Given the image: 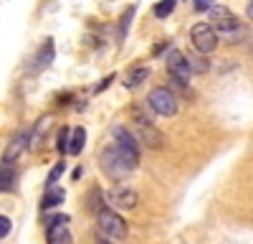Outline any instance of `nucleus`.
<instances>
[{
  "instance_id": "nucleus-5",
  "label": "nucleus",
  "mask_w": 253,
  "mask_h": 244,
  "mask_svg": "<svg viewBox=\"0 0 253 244\" xmlns=\"http://www.w3.org/2000/svg\"><path fill=\"white\" fill-rule=\"evenodd\" d=\"M46 239H48V244H74L66 214H51V216H46Z\"/></svg>"
},
{
  "instance_id": "nucleus-13",
  "label": "nucleus",
  "mask_w": 253,
  "mask_h": 244,
  "mask_svg": "<svg viewBox=\"0 0 253 244\" xmlns=\"http://www.w3.org/2000/svg\"><path fill=\"white\" fill-rule=\"evenodd\" d=\"M15 183H18V173H15V168L0 160V193H3V191H13V188H15Z\"/></svg>"
},
{
  "instance_id": "nucleus-26",
  "label": "nucleus",
  "mask_w": 253,
  "mask_h": 244,
  "mask_svg": "<svg viewBox=\"0 0 253 244\" xmlns=\"http://www.w3.org/2000/svg\"><path fill=\"white\" fill-rule=\"evenodd\" d=\"M81 173H84V168H74V173H71V176H74V181H79V178H81Z\"/></svg>"
},
{
  "instance_id": "nucleus-28",
  "label": "nucleus",
  "mask_w": 253,
  "mask_h": 244,
  "mask_svg": "<svg viewBox=\"0 0 253 244\" xmlns=\"http://www.w3.org/2000/svg\"><path fill=\"white\" fill-rule=\"evenodd\" d=\"M99 244H109V242H107V239H99Z\"/></svg>"
},
{
  "instance_id": "nucleus-25",
  "label": "nucleus",
  "mask_w": 253,
  "mask_h": 244,
  "mask_svg": "<svg viewBox=\"0 0 253 244\" xmlns=\"http://www.w3.org/2000/svg\"><path fill=\"white\" fill-rule=\"evenodd\" d=\"M112 81H114V74H109L107 79H101V81H99V84H96V92H104V89H107V87L112 84Z\"/></svg>"
},
{
  "instance_id": "nucleus-15",
  "label": "nucleus",
  "mask_w": 253,
  "mask_h": 244,
  "mask_svg": "<svg viewBox=\"0 0 253 244\" xmlns=\"http://www.w3.org/2000/svg\"><path fill=\"white\" fill-rule=\"evenodd\" d=\"M63 198H66V191H63V188H58V186H53V188H46V193H43V201H41V209H43V211H48V209L58 206V203H63Z\"/></svg>"
},
{
  "instance_id": "nucleus-22",
  "label": "nucleus",
  "mask_w": 253,
  "mask_h": 244,
  "mask_svg": "<svg viewBox=\"0 0 253 244\" xmlns=\"http://www.w3.org/2000/svg\"><path fill=\"white\" fill-rule=\"evenodd\" d=\"M69 137H71V127H61V132H58V153L61 155L69 153Z\"/></svg>"
},
{
  "instance_id": "nucleus-8",
  "label": "nucleus",
  "mask_w": 253,
  "mask_h": 244,
  "mask_svg": "<svg viewBox=\"0 0 253 244\" xmlns=\"http://www.w3.org/2000/svg\"><path fill=\"white\" fill-rule=\"evenodd\" d=\"M99 163H101V171L107 173L112 181H122L126 173H129V166L122 160V155L117 153V148H107V150H101L99 155Z\"/></svg>"
},
{
  "instance_id": "nucleus-18",
  "label": "nucleus",
  "mask_w": 253,
  "mask_h": 244,
  "mask_svg": "<svg viewBox=\"0 0 253 244\" xmlns=\"http://www.w3.org/2000/svg\"><path fill=\"white\" fill-rule=\"evenodd\" d=\"M175 5H177V0H160V3H155V8H152V15L162 20L167 15H172Z\"/></svg>"
},
{
  "instance_id": "nucleus-1",
  "label": "nucleus",
  "mask_w": 253,
  "mask_h": 244,
  "mask_svg": "<svg viewBox=\"0 0 253 244\" xmlns=\"http://www.w3.org/2000/svg\"><path fill=\"white\" fill-rule=\"evenodd\" d=\"M208 15H210V20H213L210 26H213L215 33L225 36L228 41H233V44L243 38V33H246V31H243V23H241V20H238L233 13H230L228 8H223V5H213V8L208 10Z\"/></svg>"
},
{
  "instance_id": "nucleus-4",
  "label": "nucleus",
  "mask_w": 253,
  "mask_h": 244,
  "mask_svg": "<svg viewBox=\"0 0 253 244\" xmlns=\"http://www.w3.org/2000/svg\"><path fill=\"white\" fill-rule=\"evenodd\" d=\"M104 203H109L117 211H132L139 203V193L132 186H126V183H114V186L104 193Z\"/></svg>"
},
{
  "instance_id": "nucleus-9",
  "label": "nucleus",
  "mask_w": 253,
  "mask_h": 244,
  "mask_svg": "<svg viewBox=\"0 0 253 244\" xmlns=\"http://www.w3.org/2000/svg\"><path fill=\"white\" fill-rule=\"evenodd\" d=\"M28 142H31V130H18L13 137H10V142H8V148H5V153H3V163H8V166H13V163L26 153V148H28Z\"/></svg>"
},
{
  "instance_id": "nucleus-16",
  "label": "nucleus",
  "mask_w": 253,
  "mask_h": 244,
  "mask_svg": "<svg viewBox=\"0 0 253 244\" xmlns=\"http://www.w3.org/2000/svg\"><path fill=\"white\" fill-rule=\"evenodd\" d=\"M84 142H86V127H74L69 137V155H79L84 150Z\"/></svg>"
},
{
  "instance_id": "nucleus-24",
  "label": "nucleus",
  "mask_w": 253,
  "mask_h": 244,
  "mask_svg": "<svg viewBox=\"0 0 253 244\" xmlns=\"http://www.w3.org/2000/svg\"><path fill=\"white\" fill-rule=\"evenodd\" d=\"M213 5H215V0H193V8L198 13H205V10H210Z\"/></svg>"
},
{
  "instance_id": "nucleus-11",
  "label": "nucleus",
  "mask_w": 253,
  "mask_h": 244,
  "mask_svg": "<svg viewBox=\"0 0 253 244\" xmlns=\"http://www.w3.org/2000/svg\"><path fill=\"white\" fill-rule=\"evenodd\" d=\"M137 130H139V137L147 148H162L165 145V135L152 125L150 120H137Z\"/></svg>"
},
{
  "instance_id": "nucleus-21",
  "label": "nucleus",
  "mask_w": 253,
  "mask_h": 244,
  "mask_svg": "<svg viewBox=\"0 0 253 244\" xmlns=\"http://www.w3.org/2000/svg\"><path fill=\"white\" fill-rule=\"evenodd\" d=\"M187 59V66H190V71L193 74H203V71H208L210 69V64L205 59H200V56H185Z\"/></svg>"
},
{
  "instance_id": "nucleus-17",
  "label": "nucleus",
  "mask_w": 253,
  "mask_h": 244,
  "mask_svg": "<svg viewBox=\"0 0 253 244\" xmlns=\"http://www.w3.org/2000/svg\"><path fill=\"white\" fill-rule=\"evenodd\" d=\"M48 122H51V120H48L46 115L36 122V127L31 130V142H28V148H31V150H36V148L41 145V140H43V130H48Z\"/></svg>"
},
{
  "instance_id": "nucleus-7",
  "label": "nucleus",
  "mask_w": 253,
  "mask_h": 244,
  "mask_svg": "<svg viewBox=\"0 0 253 244\" xmlns=\"http://www.w3.org/2000/svg\"><path fill=\"white\" fill-rule=\"evenodd\" d=\"M150 107L162 117H175L177 115V97L172 94V89L157 87L150 92Z\"/></svg>"
},
{
  "instance_id": "nucleus-2",
  "label": "nucleus",
  "mask_w": 253,
  "mask_h": 244,
  "mask_svg": "<svg viewBox=\"0 0 253 244\" xmlns=\"http://www.w3.org/2000/svg\"><path fill=\"white\" fill-rule=\"evenodd\" d=\"M96 224H99V232L109 239H117V242H124L129 229H126V221L119 216V211L114 209H107V203L96 211Z\"/></svg>"
},
{
  "instance_id": "nucleus-6",
  "label": "nucleus",
  "mask_w": 253,
  "mask_h": 244,
  "mask_svg": "<svg viewBox=\"0 0 253 244\" xmlns=\"http://www.w3.org/2000/svg\"><path fill=\"white\" fill-rule=\"evenodd\" d=\"M190 41H193L198 54H213L218 49V33L210 23H195L190 28Z\"/></svg>"
},
{
  "instance_id": "nucleus-20",
  "label": "nucleus",
  "mask_w": 253,
  "mask_h": 244,
  "mask_svg": "<svg viewBox=\"0 0 253 244\" xmlns=\"http://www.w3.org/2000/svg\"><path fill=\"white\" fill-rule=\"evenodd\" d=\"M63 171H66V163H56V166L48 171V176H46V188H53L56 186V183H58V178L63 176Z\"/></svg>"
},
{
  "instance_id": "nucleus-12",
  "label": "nucleus",
  "mask_w": 253,
  "mask_h": 244,
  "mask_svg": "<svg viewBox=\"0 0 253 244\" xmlns=\"http://www.w3.org/2000/svg\"><path fill=\"white\" fill-rule=\"evenodd\" d=\"M147 76H150V66H132L124 76V87L126 89H137L139 84H144Z\"/></svg>"
},
{
  "instance_id": "nucleus-10",
  "label": "nucleus",
  "mask_w": 253,
  "mask_h": 244,
  "mask_svg": "<svg viewBox=\"0 0 253 244\" xmlns=\"http://www.w3.org/2000/svg\"><path fill=\"white\" fill-rule=\"evenodd\" d=\"M167 71H170L175 79L185 81V84L190 81V76H193V71H190L187 59H185L182 51H170V54H167Z\"/></svg>"
},
{
  "instance_id": "nucleus-23",
  "label": "nucleus",
  "mask_w": 253,
  "mask_h": 244,
  "mask_svg": "<svg viewBox=\"0 0 253 244\" xmlns=\"http://www.w3.org/2000/svg\"><path fill=\"white\" fill-rule=\"evenodd\" d=\"M10 229H13V221L8 216H0V239H5L10 234Z\"/></svg>"
},
{
  "instance_id": "nucleus-3",
  "label": "nucleus",
  "mask_w": 253,
  "mask_h": 244,
  "mask_svg": "<svg viewBox=\"0 0 253 244\" xmlns=\"http://www.w3.org/2000/svg\"><path fill=\"white\" fill-rule=\"evenodd\" d=\"M114 148L122 155V160L129 166V171H134L139 166V145H137V137L126 130V127H117L114 130Z\"/></svg>"
},
{
  "instance_id": "nucleus-14",
  "label": "nucleus",
  "mask_w": 253,
  "mask_h": 244,
  "mask_svg": "<svg viewBox=\"0 0 253 244\" xmlns=\"http://www.w3.org/2000/svg\"><path fill=\"white\" fill-rule=\"evenodd\" d=\"M53 56H56V51H53V38H46V41H43V46H41L38 54H36V69H46V66H51Z\"/></svg>"
},
{
  "instance_id": "nucleus-27",
  "label": "nucleus",
  "mask_w": 253,
  "mask_h": 244,
  "mask_svg": "<svg viewBox=\"0 0 253 244\" xmlns=\"http://www.w3.org/2000/svg\"><path fill=\"white\" fill-rule=\"evenodd\" d=\"M246 10H248V18H253V0H248V8Z\"/></svg>"
},
{
  "instance_id": "nucleus-19",
  "label": "nucleus",
  "mask_w": 253,
  "mask_h": 244,
  "mask_svg": "<svg viewBox=\"0 0 253 244\" xmlns=\"http://www.w3.org/2000/svg\"><path fill=\"white\" fill-rule=\"evenodd\" d=\"M134 13H137V8H134V5H129V8L124 10V15H122V20H119V41H124V36L129 33V26H132Z\"/></svg>"
}]
</instances>
